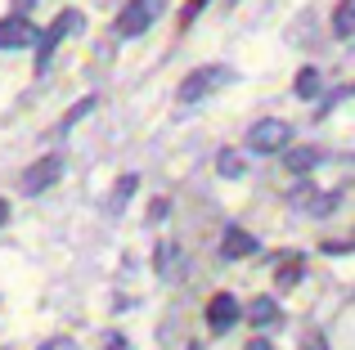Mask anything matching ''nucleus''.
Instances as JSON below:
<instances>
[{
    "mask_svg": "<svg viewBox=\"0 0 355 350\" xmlns=\"http://www.w3.org/2000/svg\"><path fill=\"white\" fill-rule=\"evenodd\" d=\"M275 283H279V288H293V283H302V256H288V261H279Z\"/></svg>",
    "mask_w": 355,
    "mask_h": 350,
    "instance_id": "13",
    "label": "nucleus"
},
{
    "mask_svg": "<svg viewBox=\"0 0 355 350\" xmlns=\"http://www.w3.org/2000/svg\"><path fill=\"white\" fill-rule=\"evenodd\" d=\"M320 162H324V153H320V149H311V144H302V149L284 153V167L293 171V175H306V171H315Z\"/></svg>",
    "mask_w": 355,
    "mask_h": 350,
    "instance_id": "9",
    "label": "nucleus"
},
{
    "mask_svg": "<svg viewBox=\"0 0 355 350\" xmlns=\"http://www.w3.org/2000/svg\"><path fill=\"white\" fill-rule=\"evenodd\" d=\"M95 104H99V99H95V95H86V99H77V104H72V108H68V113H63V122H59V131H72V126H77V122H81V117H86V113H95Z\"/></svg>",
    "mask_w": 355,
    "mask_h": 350,
    "instance_id": "15",
    "label": "nucleus"
},
{
    "mask_svg": "<svg viewBox=\"0 0 355 350\" xmlns=\"http://www.w3.org/2000/svg\"><path fill=\"white\" fill-rule=\"evenodd\" d=\"M135 189H139V175H135V171H126V175H121V180L113 184V202H108V211H121L130 198H135Z\"/></svg>",
    "mask_w": 355,
    "mask_h": 350,
    "instance_id": "11",
    "label": "nucleus"
},
{
    "mask_svg": "<svg viewBox=\"0 0 355 350\" xmlns=\"http://www.w3.org/2000/svg\"><path fill=\"white\" fill-rule=\"evenodd\" d=\"M248 350H275V346H270L266 337H257V342H248Z\"/></svg>",
    "mask_w": 355,
    "mask_h": 350,
    "instance_id": "22",
    "label": "nucleus"
},
{
    "mask_svg": "<svg viewBox=\"0 0 355 350\" xmlns=\"http://www.w3.org/2000/svg\"><path fill=\"white\" fill-rule=\"evenodd\" d=\"M216 171L225 175V180H239V175L248 171V162H243L239 153H230V149H225V153H220V158H216Z\"/></svg>",
    "mask_w": 355,
    "mask_h": 350,
    "instance_id": "16",
    "label": "nucleus"
},
{
    "mask_svg": "<svg viewBox=\"0 0 355 350\" xmlns=\"http://www.w3.org/2000/svg\"><path fill=\"white\" fill-rule=\"evenodd\" d=\"M252 252H257V238H252L248 229L230 225L225 234H220V261H248Z\"/></svg>",
    "mask_w": 355,
    "mask_h": 350,
    "instance_id": "8",
    "label": "nucleus"
},
{
    "mask_svg": "<svg viewBox=\"0 0 355 350\" xmlns=\"http://www.w3.org/2000/svg\"><path fill=\"white\" fill-rule=\"evenodd\" d=\"M36 23L32 18H23V14H5L0 18V50H27V45H36Z\"/></svg>",
    "mask_w": 355,
    "mask_h": 350,
    "instance_id": "6",
    "label": "nucleus"
},
{
    "mask_svg": "<svg viewBox=\"0 0 355 350\" xmlns=\"http://www.w3.org/2000/svg\"><path fill=\"white\" fill-rule=\"evenodd\" d=\"M41 350H77L72 337H50V342H41Z\"/></svg>",
    "mask_w": 355,
    "mask_h": 350,
    "instance_id": "18",
    "label": "nucleus"
},
{
    "mask_svg": "<svg viewBox=\"0 0 355 350\" xmlns=\"http://www.w3.org/2000/svg\"><path fill=\"white\" fill-rule=\"evenodd\" d=\"M81 27H86V18L77 14V9H63L59 18H54L50 27H45L41 36H36V68H50V59H54V50H59L63 45V36H72V32H81Z\"/></svg>",
    "mask_w": 355,
    "mask_h": 350,
    "instance_id": "1",
    "label": "nucleus"
},
{
    "mask_svg": "<svg viewBox=\"0 0 355 350\" xmlns=\"http://www.w3.org/2000/svg\"><path fill=\"white\" fill-rule=\"evenodd\" d=\"M297 95H302V99H320L324 95V81H320V68H302V72H297Z\"/></svg>",
    "mask_w": 355,
    "mask_h": 350,
    "instance_id": "12",
    "label": "nucleus"
},
{
    "mask_svg": "<svg viewBox=\"0 0 355 350\" xmlns=\"http://www.w3.org/2000/svg\"><path fill=\"white\" fill-rule=\"evenodd\" d=\"M157 9H162V0H126V9L117 14V36H126V41L144 36L148 27H153Z\"/></svg>",
    "mask_w": 355,
    "mask_h": 350,
    "instance_id": "2",
    "label": "nucleus"
},
{
    "mask_svg": "<svg viewBox=\"0 0 355 350\" xmlns=\"http://www.w3.org/2000/svg\"><path fill=\"white\" fill-rule=\"evenodd\" d=\"M248 324H257V328L279 324V301H275V297H257V301H248Z\"/></svg>",
    "mask_w": 355,
    "mask_h": 350,
    "instance_id": "10",
    "label": "nucleus"
},
{
    "mask_svg": "<svg viewBox=\"0 0 355 350\" xmlns=\"http://www.w3.org/2000/svg\"><path fill=\"white\" fill-rule=\"evenodd\" d=\"M189 350H202V346H189Z\"/></svg>",
    "mask_w": 355,
    "mask_h": 350,
    "instance_id": "24",
    "label": "nucleus"
},
{
    "mask_svg": "<svg viewBox=\"0 0 355 350\" xmlns=\"http://www.w3.org/2000/svg\"><path fill=\"white\" fill-rule=\"evenodd\" d=\"M104 350H126V342H121V333H108V337H104Z\"/></svg>",
    "mask_w": 355,
    "mask_h": 350,
    "instance_id": "20",
    "label": "nucleus"
},
{
    "mask_svg": "<svg viewBox=\"0 0 355 350\" xmlns=\"http://www.w3.org/2000/svg\"><path fill=\"white\" fill-rule=\"evenodd\" d=\"M220 81H230L225 68H211V63H207V68H193L189 77L180 81V90H175V104H198V99H207Z\"/></svg>",
    "mask_w": 355,
    "mask_h": 350,
    "instance_id": "3",
    "label": "nucleus"
},
{
    "mask_svg": "<svg viewBox=\"0 0 355 350\" xmlns=\"http://www.w3.org/2000/svg\"><path fill=\"white\" fill-rule=\"evenodd\" d=\"M311 198H315V189H311V184H306V180L297 184L293 193H288V202H293V207H306V202H311Z\"/></svg>",
    "mask_w": 355,
    "mask_h": 350,
    "instance_id": "17",
    "label": "nucleus"
},
{
    "mask_svg": "<svg viewBox=\"0 0 355 350\" xmlns=\"http://www.w3.org/2000/svg\"><path fill=\"white\" fill-rule=\"evenodd\" d=\"M207 5V0H189V5H184V23H193V18H198V9Z\"/></svg>",
    "mask_w": 355,
    "mask_h": 350,
    "instance_id": "19",
    "label": "nucleus"
},
{
    "mask_svg": "<svg viewBox=\"0 0 355 350\" xmlns=\"http://www.w3.org/2000/svg\"><path fill=\"white\" fill-rule=\"evenodd\" d=\"M5 220H9V202L0 198V225H5Z\"/></svg>",
    "mask_w": 355,
    "mask_h": 350,
    "instance_id": "23",
    "label": "nucleus"
},
{
    "mask_svg": "<svg viewBox=\"0 0 355 350\" xmlns=\"http://www.w3.org/2000/svg\"><path fill=\"white\" fill-rule=\"evenodd\" d=\"M239 319H243V306L230 297V292H216V297L207 301V324H211V333H230Z\"/></svg>",
    "mask_w": 355,
    "mask_h": 350,
    "instance_id": "7",
    "label": "nucleus"
},
{
    "mask_svg": "<svg viewBox=\"0 0 355 350\" xmlns=\"http://www.w3.org/2000/svg\"><path fill=\"white\" fill-rule=\"evenodd\" d=\"M302 350H329V342H324V337H311V342H306Z\"/></svg>",
    "mask_w": 355,
    "mask_h": 350,
    "instance_id": "21",
    "label": "nucleus"
},
{
    "mask_svg": "<svg viewBox=\"0 0 355 350\" xmlns=\"http://www.w3.org/2000/svg\"><path fill=\"white\" fill-rule=\"evenodd\" d=\"M59 175H63V158H59V153H45V158H36L32 167L23 171V193H27V198H41L45 189L59 184Z\"/></svg>",
    "mask_w": 355,
    "mask_h": 350,
    "instance_id": "4",
    "label": "nucleus"
},
{
    "mask_svg": "<svg viewBox=\"0 0 355 350\" xmlns=\"http://www.w3.org/2000/svg\"><path fill=\"white\" fill-rule=\"evenodd\" d=\"M355 32V0H342L333 14V36H351Z\"/></svg>",
    "mask_w": 355,
    "mask_h": 350,
    "instance_id": "14",
    "label": "nucleus"
},
{
    "mask_svg": "<svg viewBox=\"0 0 355 350\" xmlns=\"http://www.w3.org/2000/svg\"><path fill=\"white\" fill-rule=\"evenodd\" d=\"M288 140H293V131H288V122H279V117H266V122H257L248 131V149L252 153H284Z\"/></svg>",
    "mask_w": 355,
    "mask_h": 350,
    "instance_id": "5",
    "label": "nucleus"
}]
</instances>
